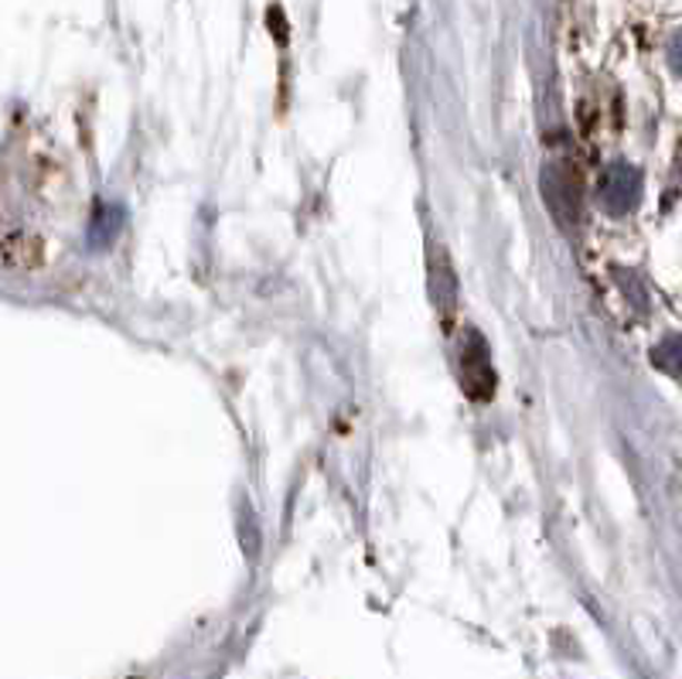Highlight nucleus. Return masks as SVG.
<instances>
[{
  "instance_id": "f03ea898",
  "label": "nucleus",
  "mask_w": 682,
  "mask_h": 679,
  "mask_svg": "<svg viewBox=\"0 0 682 679\" xmlns=\"http://www.w3.org/2000/svg\"><path fill=\"white\" fill-rule=\"evenodd\" d=\"M669 62L682 75V31H675V38L669 41Z\"/></svg>"
},
{
  "instance_id": "f257e3e1",
  "label": "nucleus",
  "mask_w": 682,
  "mask_h": 679,
  "mask_svg": "<svg viewBox=\"0 0 682 679\" xmlns=\"http://www.w3.org/2000/svg\"><path fill=\"white\" fill-rule=\"evenodd\" d=\"M461 376H465V389L475 399H488L495 393V376L488 366V348L481 342V335L468 332V342L461 348Z\"/></svg>"
}]
</instances>
